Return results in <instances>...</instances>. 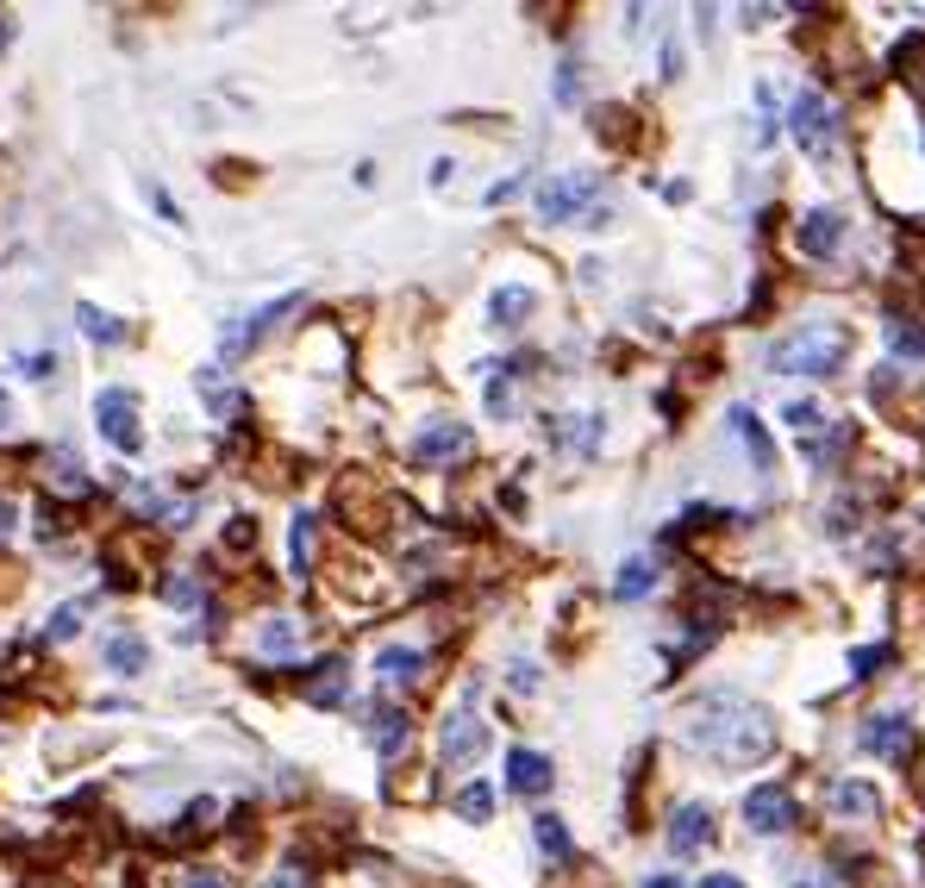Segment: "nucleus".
<instances>
[{"label": "nucleus", "instance_id": "obj_7", "mask_svg": "<svg viewBox=\"0 0 925 888\" xmlns=\"http://www.w3.org/2000/svg\"><path fill=\"white\" fill-rule=\"evenodd\" d=\"M794 138H801L807 156H826L831 144H838V107H831L819 88H807V95L794 100Z\"/></svg>", "mask_w": 925, "mask_h": 888}, {"label": "nucleus", "instance_id": "obj_14", "mask_svg": "<svg viewBox=\"0 0 925 888\" xmlns=\"http://www.w3.org/2000/svg\"><path fill=\"white\" fill-rule=\"evenodd\" d=\"M863 745L875 757H906V745H913V726H906V714H875L863 726Z\"/></svg>", "mask_w": 925, "mask_h": 888}, {"label": "nucleus", "instance_id": "obj_46", "mask_svg": "<svg viewBox=\"0 0 925 888\" xmlns=\"http://www.w3.org/2000/svg\"><path fill=\"white\" fill-rule=\"evenodd\" d=\"M644 888H675V876H651V882H644Z\"/></svg>", "mask_w": 925, "mask_h": 888}, {"label": "nucleus", "instance_id": "obj_38", "mask_svg": "<svg viewBox=\"0 0 925 888\" xmlns=\"http://www.w3.org/2000/svg\"><path fill=\"white\" fill-rule=\"evenodd\" d=\"M13 520H20V507L7 501V495H0V544L13 539Z\"/></svg>", "mask_w": 925, "mask_h": 888}, {"label": "nucleus", "instance_id": "obj_21", "mask_svg": "<svg viewBox=\"0 0 925 888\" xmlns=\"http://www.w3.org/2000/svg\"><path fill=\"white\" fill-rule=\"evenodd\" d=\"M532 838H538V851L544 857H557V864L576 857V838H569V826H563L557 813H538V820H532Z\"/></svg>", "mask_w": 925, "mask_h": 888}, {"label": "nucleus", "instance_id": "obj_8", "mask_svg": "<svg viewBox=\"0 0 925 888\" xmlns=\"http://www.w3.org/2000/svg\"><path fill=\"white\" fill-rule=\"evenodd\" d=\"M744 820H751V832H788L801 813H794V794L788 789H775V782H763V789H751L744 794Z\"/></svg>", "mask_w": 925, "mask_h": 888}, {"label": "nucleus", "instance_id": "obj_2", "mask_svg": "<svg viewBox=\"0 0 925 888\" xmlns=\"http://www.w3.org/2000/svg\"><path fill=\"white\" fill-rule=\"evenodd\" d=\"M850 357V332L838 320H819V326H794L770 345V369L775 376H831V369Z\"/></svg>", "mask_w": 925, "mask_h": 888}, {"label": "nucleus", "instance_id": "obj_28", "mask_svg": "<svg viewBox=\"0 0 925 888\" xmlns=\"http://www.w3.org/2000/svg\"><path fill=\"white\" fill-rule=\"evenodd\" d=\"M213 801H188V813H182V820H175V832H170V845H188V838H200V832L213 826Z\"/></svg>", "mask_w": 925, "mask_h": 888}, {"label": "nucleus", "instance_id": "obj_22", "mask_svg": "<svg viewBox=\"0 0 925 888\" xmlns=\"http://www.w3.org/2000/svg\"><path fill=\"white\" fill-rule=\"evenodd\" d=\"M313 532H319V513H294V526H289V563H294V576H307V570H313Z\"/></svg>", "mask_w": 925, "mask_h": 888}, {"label": "nucleus", "instance_id": "obj_32", "mask_svg": "<svg viewBox=\"0 0 925 888\" xmlns=\"http://www.w3.org/2000/svg\"><path fill=\"white\" fill-rule=\"evenodd\" d=\"M76 632H81V600H69V607H57V614H51L44 638H51V645H63V638H76Z\"/></svg>", "mask_w": 925, "mask_h": 888}, {"label": "nucleus", "instance_id": "obj_16", "mask_svg": "<svg viewBox=\"0 0 925 888\" xmlns=\"http://www.w3.org/2000/svg\"><path fill=\"white\" fill-rule=\"evenodd\" d=\"M376 676L388 682V689H406V682L425 676V651H413V645H388L382 657H376Z\"/></svg>", "mask_w": 925, "mask_h": 888}, {"label": "nucleus", "instance_id": "obj_47", "mask_svg": "<svg viewBox=\"0 0 925 888\" xmlns=\"http://www.w3.org/2000/svg\"><path fill=\"white\" fill-rule=\"evenodd\" d=\"M801 888H831V882H801Z\"/></svg>", "mask_w": 925, "mask_h": 888}, {"label": "nucleus", "instance_id": "obj_40", "mask_svg": "<svg viewBox=\"0 0 925 888\" xmlns=\"http://www.w3.org/2000/svg\"><path fill=\"white\" fill-rule=\"evenodd\" d=\"M576 95V63H563V76H557V100Z\"/></svg>", "mask_w": 925, "mask_h": 888}, {"label": "nucleus", "instance_id": "obj_17", "mask_svg": "<svg viewBox=\"0 0 925 888\" xmlns=\"http://www.w3.org/2000/svg\"><path fill=\"white\" fill-rule=\"evenodd\" d=\"M532 307H538V294L525 289V282H507V289L488 294V326H520Z\"/></svg>", "mask_w": 925, "mask_h": 888}, {"label": "nucleus", "instance_id": "obj_10", "mask_svg": "<svg viewBox=\"0 0 925 888\" xmlns=\"http://www.w3.org/2000/svg\"><path fill=\"white\" fill-rule=\"evenodd\" d=\"M301 695H307L313 707H345V701H350V663H345V657L313 663L307 676H301Z\"/></svg>", "mask_w": 925, "mask_h": 888}, {"label": "nucleus", "instance_id": "obj_5", "mask_svg": "<svg viewBox=\"0 0 925 888\" xmlns=\"http://www.w3.org/2000/svg\"><path fill=\"white\" fill-rule=\"evenodd\" d=\"M482 751H488V726L476 719V707H469V701H463V707H450V714H444V726H438V757L450 764V770H469Z\"/></svg>", "mask_w": 925, "mask_h": 888}, {"label": "nucleus", "instance_id": "obj_18", "mask_svg": "<svg viewBox=\"0 0 925 888\" xmlns=\"http://www.w3.org/2000/svg\"><path fill=\"white\" fill-rule=\"evenodd\" d=\"M257 651H263V657H294V651H301V619H289V614L263 619V632H257Z\"/></svg>", "mask_w": 925, "mask_h": 888}, {"label": "nucleus", "instance_id": "obj_13", "mask_svg": "<svg viewBox=\"0 0 925 888\" xmlns=\"http://www.w3.org/2000/svg\"><path fill=\"white\" fill-rule=\"evenodd\" d=\"M726 425H732V438L751 451V464H757V469H775V438L763 432V420H757L751 407H732V420H726Z\"/></svg>", "mask_w": 925, "mask_h": 888}, {"label": "nucleus", "instance_id": "obj_25", "mask_svg": "<svg viewBox=\"0 0 925 888\" xmlns=\"http://www.w3.org/2000/svg\"><path fill=\"white\" fill-rule=\"evenodd\" d=\"M194 382H200V394H207V407L219 413V420H238V413H244V401H238L226 382H219V369H200Z\"/></svg>", "mask_w": 925, "mask_h": 888}, {"label": "nucleus", "instance_id": "obj_4", "mask_svg": "<svg viewBox=\"0 0 925 888\" xmlns=\"http://www.w3.org/2000/svg\"><path fill=\"white\" fill-rule=\"evenodd\" d=\"M95 425H100V438L113 444V451H126V457L144 444V432H138V394H132V388H100V394H95Z\"/></svg>", "mask_w": 925, "mask_h": 888}, {"label": "nucleus", "instance_id": "obj_42", "mask_svg": "<svg viewBox=\"0 0 925 888\" xmlns=\"http://www.w3.org/2000/svg\"><path fill=\"white\" fill-rule=\"evenodd\" d=\"M182 888H226V876H188Z\"/></svg>", "mask_w": 925, "mask_h": 888}, {"label": "nucleus", "instance_id": "obj_33", "mask_svg": "<svg viewBox=\"0 0 925 888\" xmlns=\"http://www.w3.org/2000/svg\"><path fill=\"white\" fill-rule=\"evenodd\" d=\"M257 544V520H231L226 526V551H251Z\"/></svg>", "mask_w": 925, "mask_h": 888}, {"label": "nucleus", "instance_id": "obj_20", "mask_svg": "<svg viewBox=\"0 0 925 888\" xmlns=\"http://www.w3.org/2000/svg\"><path fill=\"white\" fill-rule=\"evenodd\" d=\"M151 663V645L138 632H119V638H107V670H119V676H138Z\"/></svg>", "mask_w": 925, "mask_h": 888}, {"label": "nucleus", "instance_id": "obj_31", "mask_svg": "<svg viewBox=\"0 0 925 888\" xmlns=\"http://www.w3.org/2000/svg\"><path fill=\"white\" fill-rule=\"evenodd\" d=\"M457 813H463V820H488V813H494V789H488V782L457 789Z\"/></svg>", "mask_w": 925, "mask_h": 888}, {"label": "nucleus", "instance_id": "obj_6", "mask_svg": "<svg viewBox=\"0 0 925 888\" xmlns=\"http://www.w3.org/2000/svg\"><path fill=\"white\" fill-rule=\"evenodd\" d=\"M476 451V432L463 420H425L420 438H413V464L438 469V464H457V457H469Z\"/></svg>", "mask_w": 925, "mask_h": 888}, {"label": "nucleus", "instance_id": "obj_1", "mask_svg": "<svg viewBox=\"0 0 925 888\" xmlns=\"http://www.w3.org/2000/svg\"><path fill=\"white\" fill-rule=\"evenodd\" d=\"M682 738L694 751H707L714 764L744 770V764H763L775 751V719L738 689H707V695H694L682 707Z\"/></svg>", "mask_w": 925, "mask_h": 888}, {"label": "nucleus", "instance_id": "obj_26", "mask_svg": "<svg viewBox=\"0 0 925 888\" xmlns=\"http://www.w3.org/2000/svg\"><path fill=\"white\" fill-rule=\"evenodd\" d=\"M613 588H619V600H644V595H651V588H656V570H651V557H632V563H625V570H619V582H613Z\"/></svg>", "mask_w": 925, "mask_h": 888}, {"label": "nucleus", "instance_id": "obj_30", "mask_svg": "<svg viewBox=\"0 0 925 888\" xmlns=\"http://www.w3.org/2000/svg\"><path fill=\"white\" fill-rule=\"evenodd\" d=\"M888 345L901 350V357H925V332L913 326L906 313H894V320H888Z\"/></svg>", "mask_w": 925, "mask_h": 888}, {"label": "nucleus", "instance_id": "obj_24", "mask_svg": "<svg viewBox=\"0 0 925 888\" xmlns=\"http://www.w3.org/2000/svg\"><path fill=\"white\" fill-rule=\"evenodd\" d=\"M826 801H831L838 813H875V808H882V794L869 789V782H831Z\"/></svg>", "mask_w": 925, "mask_h": 888}, {"label": "nucleus", "instance_id": "obj_9", "mask_svg": "<svg viewBox=\"0 0 925 888\" xmlns=\"http://www.w3.org/2000/svg\"><path fill=\"white\" fill-rule=\"evenodd\" d=\"M714 808H700V801H688V808H675L670 813V851L675 857H694V851H707L714 845Z\"/></svg>", "mask_w": 925, "mask_h": 888}, {"label": "nucleus", "instance_id": "obj_35", "mask_svg": "<svg viewBox=\"0 0 925 888\" xmlns=\"http://www.w3.org/2000/svg\"><path fill=\"white\" fill-rule=\"evenodd\" d=\"M270 888H307V864H282L270 876Z\"/></svg>", "mask_w": 925, "mask_h": 888}, {"label": "nucleus", "instance_id": "obj_19", "mask_svg": "<svg viewBox=\"0 0 925 888\" xmlns=\"http://www.w3.org/2000/svg\"><path fill=\"white\" fill-rule=\"evenodd\" d=\"M406 733H413V726H406V714L401 707H376V714H369V738H376V751L382 757H394L406 745Z\"/></svg>", "mask_w": 925, "mask_h": 888}, {"label": "nucleus", "instance_id": "obj_3", "mask_svg": "<svg viewBox=\"0 0 925 888\" xmlns=\"http://www.w3.org/2000/svg\"><path fill=\"white\" fill-rule=\"evenodd\" d=\"M538 219L544 226H607V207H600V182L588 170H563L551 182H538Z\"/></svg>", "mask_w": 925, "mask_h": 888}, {"label": "nucleus", "instance_id": "obj_45", "mask_svg": "<svg viewBox=\"0 0 925 888\" xmlns=\"http://www.w3.org/2000/svg\"><path fill=\"white\" fill-rule=\"evenodd\" d=\"M7 420H13V401H7V394H0V432H7Z\"/></svg>", "mask_w": 925, "mask_h": 888}, {"label": "nucleus", "instance_id": "obj_23", "mask_svg": "<svg viewBox=\"0 0 925 888\" xmlns=\"http://www.w3.org/2000/svg\"><path fill=\"white\" fill-rule=\"evenodd\" d=\"M76 320H81V332H88L95 345H126V326H119V320H113L107 307H95V301H81V307H76Z\"/></svg>", "mask_w": 925, "mask_h": 888}, {"label": "nucleus", "instance_id": "obj_12", "mask_svg": "<svg viewBox=\"0 0 925 888\" xmlns=\"http://www.w3.org/2000/svg\"><path fill=\"white\" fill-rule=\"evenodd\" d=\"M551 782H557V770H551V757L544 751H525V745L507 751V789L513 794H544Z\"/></svg>", "mask_w": 925, "mask_h": 888}, {"label": "nucleus", "instance_id": "obj_27", "mask_svg": "<svg viewBox=\"0 0 925 888\" xmlns=\"http://www.w3.org/2000/svg\"><path fill=\"white\" fill-rule=\"evenodd\" d=\"M551 432H557L563 451H595L600 444V420H557Z\"/></svg>", "mask_w": 925, "mask_h": 888}, {"label": "nucleus", "instance_id": "obj_43", "mask_svg": "<svg viewBox=\"0 0 925 888\" xmlns=\"http://www.w3.org/2000/svg\"><path fill=\"white\" fill-rule=\"evenodd\" d=\"M700 888H744V882H738V876H707Z\"/></svg>", "mask_w": 925, "mask_h": 888}, {"label": "nucleus", "instance_id": "obj_15", "mask_svg": "<svg viewBox=\"0 0 925 888\" xmlns=\"http://www.w3.org/2000/svg\"><path fill=\"white\" fill-rule=\"evenodd\" d=\"M838 245H845V219H838V213L819 207V213L801 219V251H807V257H831Z\"/></svg>", "mask_w": 925, "mask_h": 888}, {"label": "nucleus", "instance_id": "obj_44", "mask_svg": "<svg viewBox=\"0 0 925 888\" xmlns=\"http://www.w3.org/2000/svg\"><path fill=\"white\" fill-rule=\"evenodd\" d=\"M7 44H13V20H7V13H0V51H7Z\"/></svg>", "mask_w": 925, "mask_h": 888}, {"label": "nucleus", "instance_id": "obj_34", "mask_svg": "<svg viewBox=\"0 0 925 888\" xmlns=\"http://www.w3.org/2000/svg\"><path fill=\"white\" fill-rule=\"evenodd\" d=\"M782 420H788V425H801V432H813V425H819V407H813V401H794L788 413H782Z\"/></svg>", "mask_w": 925, "mask_h": 888}, {"label": "nucleus", "instance_id": "obj_11", "mask_svg": "<svg viewBox=\"0 0 925 888\" xmlns=\"http://www.w3.org/2000/svg\"><path fill=\"white\" fill-rule=\"evenodd\" d=\"M294 307H301V294H282V301H270V307L244 313V320H238V326L226 332V357H244V350H251L257 338H263V332H270L275 320H282V313H294Z\"/></svg>", "mask_w": 925, "mask_h": 888}, {"label": "nucleus", "instance_id": "obj_37", "mask_svg": "<svg viewBox=\"0 0 925 888\" xmlns=\"http://www.w3.org/2000/svg\"><path fill=\"white\" fill-rule=\"evenodd\" d=\"M875 663H888V651H857V657H850V670H857V676H875Z\"/></svg>", "mask_w": 925, "mask_h": 888}, {"label": "nucleus", "instance_id": "obj_36", "mask_svg": "<svg viewBox=\"0 0 925 888\" xmlns=\"http://www.w3.org/2000/svg\"><path fill=\"white\" fill-rule=\"evenodd\" d=\"M20 369H25V376H51V369H57V350H39V357H20Z\"/></svg>", "mask_w": 925, "mask_h": 888}, {"label": "nucleus", "instance_id": "obj_41", "mask_svg": "<svg viewBox=\"0 0 925 888\" xmlns=\"http://www.w3.org/2000/svg\"><path fill=\"white\" fill-rule=\"evenodd\" d=\"M151 201H156V213H163V219H175V226H182V213H175V201L163 188H151Z\"/></svg>", "mask_w": 925, "mask_h": 888}, {"label": "nucleus", "instance_id": "obj_29", "mask_svg": "<svg viewBox=\"0 0 925 888\" xmlns=\"http://www.w3.org/2000/svg\"><path fill=\"white\" fill-rule=\"evenodd\" d=\"M200 595H207V588H200V576H194V570H175V576H163V600H170V607H200Z\"/></svg>", "mask_w": 925, "mask_h": 888}, {"label": "nucleus", "instance_id": "obj_39", "mask_svg": "<svg viewBox=\"0 0 925 888\" xmlns=\"http://www.w3.org/2000/svg\"><path fill=\"white\" fill-rule=\"evenodd\" d=\"M513 689H538V670H532V663H513Z\"/></svg>", "mask_w": 925, "mask_h": 888}]
</instances>
